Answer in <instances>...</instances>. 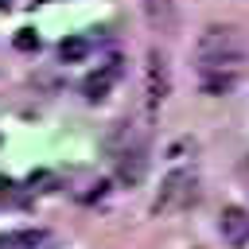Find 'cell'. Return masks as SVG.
Returning a JSON list of instances; mask_svg holds the SVG:
<instances>
[{"label":"cell","instance_id":"6da1fadb","mask_svg":"<svg viewBox=\"0 0 249 249\" xmlns=\"http://www.w3.org/2000/svg\"><path fill=\"white\" fill-rule=\"evenodd\" d=\"M195 54H198V70L202 74H214V70H226V74H237V66L245 62L249 47L241 39L237 27H226V23H214L198 35L195 43Z\"/></svg>","mask_w":249,"mask_h":249},{"label":"cell","instance_id":"7a4b0ae2","mask_svg":"<svg viewBox=\"0 0 249 249\" xmlns=\"http://www.w3.org/2000/svg\"><path fill=\"white\" fill-rule=\"evenodd\" d=\"M144 93H148V105L152 109L171 93V66H167V54L163 51H148V62H144Z\"/></svg>","mask_w":249,"mask_h":249},{"label":"cell","instance_id":"3957f363","mask_svg":"<svg viewBox=\"0 0 249 249\" xmlns=\"http://www.w3.org/2000/svg\"><path fill=\"white\" fill-rule=\"evenodd\" d=\"M113 160H117V179L128 183V187H136V183L144 179V171H148V140L121 148Z\"/></svg>","mask_w":249,"mask_h":249},{"label":"cell","instance_id":"277c9868","mask_svg":"<svg viewBox=\"0 0 249 249\" xmlns=\"http://www.w3.org/2000/svg\"><path fill=\"white\" fill-rule=\"evenodd\" d=\"M195 195V175L191 171H171L167 179H163V187H160V198H156V214L160 210H171V206H179V202H187Z\"/></svg>","mask_w":249,"mask_h":249},{"label":"cell","instance_id":"5b68a950","mask_svg":"<svg viewBox=\"0 0 249 249\" xmlns=\"http://www.w3.org/2000/svg\"><path fill=\"white\" fill-rule=\"evenodd\" d=\"M218 233H222V241L233 245V249L249 245V210H241V206H226V210L218 214Z\"/></svg>","mask_w":249,"mask_h":249},{"label":"cell","instance_id":"8992f818","mask_svg":"<svg viewBox=\"0 0 249 249\" xmlns=\"http://www.w3.org/2000/svg\"><path fill=\"white\" fill-rule=\"evenodd\" d=\"M144 16H148V23H152L156 31H163V35H171V31L179 27L175 0H144Z\"/></svg>","mask_w":249,"mask_h":249},{"label":"cell","instance_id":"52a82bcc","mask_svg":"<svg viewBox=\"0 0 249 249\" xmlns=\"http://www.w3.org/2000/svg\"><path fill=\"white\" fill-rule=\"evenodd\" d=\"M117 78H121V62L113 58V62H105V66H101L97 74H89V78L82 82V89H86V97H89V101H101V97L109 93V86H113Z\"/></svg>","mask_w":249,"mask_h":249},{"label":"cell","instance_id":"ba28073f","mask_svg":"<svg viewBox=\"0 0 249 249\" xmlns=\"http://www.w3.org/2000/svg\"><path fill=\"white\" fill-rule=\"evenodd\" d=\"M47 241V230H4L0 249H39Z\"/></svg>","mask_w":249,"mask_h":249},{"label":"cell","instance_id":"9c48e42d","mask_svg":"<svg viewBox=\"0 0 249 249\" xmlns=\"http://www.w3.org/2000/svg\"><path fill=\"white\" fill-rule=\"evenodd\" d=\"M89 54V39L86 35H66L62 43H58V58L62 62H82Z\"/></svg>","mask_w":249,"mask_h":249},{"label":"cell","instance_id":"30bf717a","mask_svg":"<svg viewBox=\"0 0 249 249\" xmlns=\"http://www.w3.org/2000/svg\"><path fill=\"white\" fill-rule=\"evenodd\" d=\"M237 82V74H226V70H214V74H202V89L206 93H230Z\"/></svg>","mask_w":249,"mask_h":249},{"label":"cell","instance_id":"8fae6325","mask_svg":"<svg viewBox=\"0 0 249 249\" xmlns=\"http://www.w3.org/2000/svg\"><path fill=\"white\" fill-rule=\"evenodd\" d=\"M16 47H19V51H39V35H35L31 27L16 31Z\"/></svg>","mask_w":249,"mask_h":249},{"label":"cell","instance_id":"7c38bea8","mask_svg":"<svg viewBox=\"0 0 249 249\" xmlns=\"http://www.w3.org/2000/svg\"><path fill=\"white\" fill-rule=\"evenodd\" d=\"M8 4H12V0H0V8H8Z\"/></svg>","mask_w":249,"mask_h":249}]
</instances>
